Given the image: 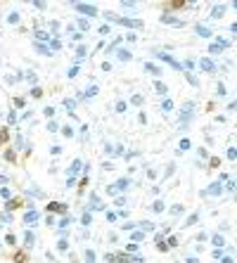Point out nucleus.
I'll return each instance as SVG.
<instances>
[{"label": "nucleus", "instance_id": "cd10ccee", "mask_svg": "<svg viewBox=\"0 0 237 263\" xmlns=\"http://www.w3.org/2000/svg\"><path fill=\"white\" fill-rule=\"evenodd\" d=\"M213 244H216V247H223V235H213Z\"/></svg>", "mask_w": 237, "mask_h": 263}, {"label": "nucleus", "instance_id": "37998d69", "mask_svg": "<svg viewBox=\"0 0 237 263\" xmlns=\"http://www.w3.org/2000/svg\"><path fill=\"white\" fill-rule=\"evenodd\" d=\"M24 104H26L24 97H17V100H14V107H24Z\"/></svg>", "mask_w": 237, "mask_h": 263}, {"label": "nucleus", "instance_id": "864d4df0", "mask_svg": "<svg viewBox=\"0 0 237 263\" xmlns=\"http://www.w3.org/2000/svg\"><path fill=\"white\" fill-rule=\"evenodd\" d=\"M5 242H7V244H17V237H14V235H7Z\"/></svg>", "mask_w": 237, "mask_h": 263}, {"label": "nucleus", "instance_id": "473e14b6", "mask_svg": "<svg viewBox=\"0 0 237 263\" xmlns=\"http://www.w3.org/2000/svg\"><path fill=\"white\" fill-rule=\"evenodd\" d=\"M69 225H71V218H62V220H59V227H62V230H66Z\"/></svg>", "mask_w": 237, "mask_h": 263}, {"label": "nucleus", "instance_id": "7c9ffc66", "mask_svg": "<svg viewBox=\"0 0 237 263\" xmlns=\"http://www.w3.org/2000/svg\"><path fill=\"white\" fill-rule=\"evenodd\" d=\"M62 135H64V137H74V130H71L69 126H64V128H62Z\"/></svg>", "mask_w": 237, "mask_h": 263}, {"label": "nucleus", "instance_id": "a878e982", "mask_svg": "<svg viewBox=\"0 0 237 263\" xmlns=\"http://www.w3.org/2000/svg\"><path fill=\"white\" fill-rule=\"evenodd\" d=\"M81 223H83V225H90V223H93V216H90V213L85 211V213H83V218H81Z\"/></svg>", "mask_w": 237, "mask_h": 263}, {"label": "nucleus", "instance_id": "e433bc0d", "mask_svg": "<svg viewBox=\"0 0 237 263\" xmlns=\"http://www.w3.org/2000/svg\"><path fill=\"white\" fill-rule=\"evenodd\" d=\"M197 220H199V213H192V216L187 218V223H185V225H194Z\"/></svg>", "mask_w": 237, "mask_h": 263}, {"label": "nucleus", "instance_id": "bf43d9fd", "mask_svg": "<svg viewBox=\"0 0 237 263\" xmlns=\"http://www.w3.org/2000/svg\"><path fill=\"white\" fill-rule=\"evenodd\" d=\"M114 204H116V206H126V199H123V197H119V199H116Z\"/></svg>", "mask_w": 237, "mask_h": 263}, {"label": "nucleus", "instance_id": "6ab92c4d", "mask_svg": "<svg viewBox=\"0 0 237 263\" xmlns=\"http://www.w3.org/2000/svg\"><path fill=\"white\" fill-rule=\"evenodd\" d=\"M19 19H22V14H19V12H10V17H7V22H10V24H17Z\"/></svg>", "mask_w": 237, "mask_h": 263}, {"label": "nucleus", "instance_id": "6e6d98bb", "mask_svg": "<svg viewBox=\"0 0 237 263\" xmlns=\"http://www.w3.org/2000/svg\"><path fill=\"white\" fill-rule=\"evenodd\" d=\"M104 19H107V22H114V19H116V17H114L112 12H104Z\"/></svg>", "mask_w": 237, "mask_h": 263}, {"label": "nucleus", "instance_id": "0eeeda50", "mask_svg": "<svg viewBox=\"0 0 237 263\" xmlns=\"http://www.w3.org/2000/svg\"><path fill=\"white\" fill-rule=\"evenodd\" d=\"M194 31H197V36H202V38H209V36H211V29H209V26H204V24H197V26H194Z\"/></svg>", "mask_w": 237, "mask_h": 263}, {"label": "nucleus", "instance_id": "a19ab883", "mask_svg": "<svg viewBox=\"0 0 237 263\" xmlns=\"http://www.w3.org/2000/svg\"><path fill=\"white\" fill-rule=\"evenodd\" d=\"M154 211H157V213L164 211V202H154Z\"/></svg>", "mask_w": 237, "mask_h": 263}, {"label": "nucleus", "instance_id": "f704fd0d", "mask_svg": "<svg viewBox=\"0 0 237 263\" xmlns=\"http://www.w3.org/2000/svg\"><path fill=\"white\" fill-rule=\"evenodd\" d=\"M48 130H52V133H57V130H59V126H57V121H50V123H48Z\"/></svg>", "mask_w": 237, "mask_h": 263}, {"label": "nucleus", "instance_id": "412c9836", "mask_svg": "<svg viewBox=\"0 0 237 263\" xmlns=\"http://www.w3.org/2000/svg\"><path fill=\"white\" fill-rule=\"evenodd\" d=\"M85 52H88L85 45H78V47H76V59H83V57H85Z\"/></svg>", "mask_w": 237, "mask_h": 263}, {"label": "nucleus", "instance_id": "c756f323", "mask_svg": "<svg viewBox=\"0 0 237 263\" xmlns=\"http://www.w3.org/2000/svg\"><path fill=\"white\" fill-rule=\"evenodd\" d=\"M57 249H59V251H66V249H69V244H66V239H59V242H57Z\"/></svg>", "mask_w": 237, "mask_h": 263}, {"label": "nucleus", "instance_id": "9d476101", "mask_svg": "<svg viewBox=\"0 0 237 263\" xmlns=\"http://www.w3.org/2000/svg\"><path fill=\"white\" fill-rule=\"evenodd\" d=\"M24 244H26V247H33V244H36V235H33L31 230L24 232Z\"/></svg>", "mask_w": 237, "mask_h": 263}, {"label": "nucleus", "instance_id": "b1692460", "mask_svg": "<svg viewBox=\"0 0 237 263\" xmlns=\"http://www.w3.org/2000/svg\"><path fill=\"white\" fill-rule=\"evenodd\" d=\"M114 261H116V263H131V256H128V254H121V256H116Z\"/></svg>", "mask_w": 237, "mask_h": 263}, {"label": "nucleus", "instance_id": "680f3d73", "mask_svg": "<svg viewBox=\"0 0 237 263\" xmlns=\"http://www.w3.org/2000/svg\"><path fill=\"white\" fill-rule=\"evenodd\" d=\"M7 183V178H5V175H0V185H5Z\"/></svg>", "mask_w": 237, "mask_h": 263}, {"label": "nucleus", "instance_id": "7ed1b4c3", "mask_svg": "<svg viewBox=\"0 0 237 263\" xmlns=\"http://www.w3.org/2000/svg\"><path fill=\"white\" fill-rule=\"evenodd\" d=\"M114 22H116V24H121V26H131V29H142V22H140V19H126V17H116Z\"/></svg>", "mask_w": 237, "mask_h": 263}, {"label": "nucleus", "instance_id": "4be33fe9", "mask_svg": "<svg viewBox=\"0 0 237 263\" xmlns=\"http://www.w3.org/2000/svg\"><path fill=\"white\" fill-rule=\"evenodd\" d=\"M119 59H121V62H128V59H131V52H128V50H119Z\"/></svg>", "mask_w": 237, "mask_h": 263}, {"label": "nucleus", "instance_id": "5701e85b", "mask_svg": "<svg viewBox=\"0 0 237 263\" xmlns=\"http://www.w3.org/2000/svg\"><path fill=\"white\" fill-rule=\"evenodd\" d=\"M50 47H52V50H62V40H59V38H52V40H50Z\"/></svg>", "mask_w": 237, "mask_h": 263}, {"label": "nucleus", "instance_id": "de8ad7c7", "mask_svg": "<svg viewBox=\"0 0 237 263\" xmlns=\"http://www.w3.org/2000/svg\"><path fill=\"white\" fill-rule=\"evenodd\" d=\"M41 95H43L41 88H33V90H31V97H41Z\"/></svg>", "mask_w": 237, "mask_h": 263}, {"label": "nucleus", "instance_id": "2eb2a0df", "mask_svg": "<svg viewBox=\"0 0 237 263\" xmlns=\"http://www.w3.org/2000/svg\"><path fill=\"white\" fill-rule=\"evenodd\" d=\"M154 90H157L159 95H166V93H168V88H166V85H164L161 81H157V83H154Z\"/></svg>", "mask_w": 237, "mask_h": 263}, {"label": "nucleus", "instance_id": "39448f33", "mask_svg": "<svg viewBox=\"0 0 237 263\" xmlns=\"http://www.w3.org/2000/svg\"><path fill=\"white\" fill-rule=\"evenodd\" d=\"M38 220H41V213L36 211V209H33V211H26V213H24V223H26V225H36Z\"/></svg>", "mask_w": 237, "mask_h": 263}, {"label": "nucleus", "instance_id": "aec40b11", "mask_svg": "<svg viewBox=\"0 0 237 263\" xmlns=\"http://www.w3.org/2000/svg\"><path fill=\"white\" fill-rule=\"evenodd\" d=\"M209 52H213V55H221V52H223V45H221V43H213V45L209 47Z\"/></svg>", "mask_w": 237, "mask_h": 263}, {"label": "nucleus", "instance_id": "79ce46f5", "mask_svg": "<svg viewBox=\"0 0 237 263\" xmlns=\"http://www.w3.org/2000/svg\"><path fill=\"white\" fill-rule=\"evenodd\" d=\"M140 225H142V230H154V225H152V223H147V220H142Z\"/></svg>", "mask_w": 237, "mask_h": 263}, {"label": "nucleus", "instance_id": "49530a36", "mask_svg": "<svg viewBox=\"0 0 237 263\" xmlns=\"http://www.w3.org/2000/svg\"><path fill=\"white\" fill-rule=\"evenodd\" d=\"M36 36H38L41 40H48V38H50V33H45V31H38V33H36Z\"/></svg>", "mask_w": 237, "mask_h": 263}, {"label": "nucleus", "instance_id": "423d86ee", "mask_svg": "<svg viewBox=\"0 0 237 263\" xmlns=\"http://www.w3.org/2000/svg\"><path fill=\"white\" fill-rule=\"evenodd\" d=\"M199 69L206 71V74H213V71H216V64H213L209 57H204V59H199Z\"/></svg>", "mask_w": 237, "mask_h": 263}, {"label": "nucleus", "instance_id": "e2e57ef3", "mask_svg": "<svg viewBox=\"0 0 237 263\" xmlns=\"http://www.w3.org/2000/svg\"><path fill=\"white\" fill-rule=\"evenodd\" d=\"M187 263H199V261H197V258L192 256V258H187Z\"/></svg>", "mask_w": 237, "mask_h": 263}, {"label": "nucleus", "instance_id": "1a4fd4ad", "mask_svg": "<svg viewBox=\"0 0 237 263\" xmlns=\"http://www.w3.org/2000/svg\"><path fill=\"white\" fill-rule=\"evenodd\" d=\"M161 22H164V24H173V26H180V24H183L180 19H175V17H168V14H161Z\"/></svg>", "mask_w": 237, "mask_h": 263}, {"label": "nucleus", "instance_id": "4468645a", "mask_svg": "<svg viewBox=\"0 0 237 263\" xmlns=\"http://www.w3.org/2000/svg\"><path fill=\"white\" fill-rule=\"evenodd\" d=\"M223 12H225V5H216V7L211 10V17H216V19H218V17H223Z\"/></svg>", "mask_w": 237, "mask_h": 263}, {"label": "nucleus", "instance_id": "3c124183", "mask_svg": "<svg viewBox=\"0 0 237 263\" xmlns=\"http://www.w3.org/2000/svg\"><path fill=\"white\" fill-rule=\"evenodd\" d=\"M187 81H190V83H192V85H197V83H199V81H197V76H194V74H187Z\"/></svg>", "mask_w": 237, "mask_h": 263}, {"label": "nucleus", "instance_id": "393cba45", "mask_svg": "<svg viewBox=\"0 0 237 263\" xmlns=\"http://www.w3.org/2000/svg\"><path fill=\"white\" fill-rule=\"evenodd\" d=\"M64 107H66V109H69V114H71V109L76 107V102L71 100V97H66V100H64Z\"/></svg>", "mask_w": 237, "mask_h": 263}, {"label": "nucleus", "instance_id": "4c0bfd02", "mask_svg": "<svg viewBox=\"0 0 237 263\" xmlns=\"http://www.w3.org/2000/svg\"><path fill=\"white\" fill-rule=\"evenodd\" d=\"M190 147H192L190 140H180V149H190Z\"/></svg>", "mask_w": 237, "mask_h": 263}, {"label": "nucleus", "instance_id": "a211bd4d", "mask_svg": "<svg viewBox=\"0 0 237 263\" xmlns=\"http://www.w3.org/2000/svg\"><path fill=\"white\" fill-rule=\"evenodd\" d=\"M19 204H22V202H19V199H10V202H7V204H5V209H7V213H10V211H12V209H17V206H19Z\"/></svg>", "mask_w": 237, "mask_h": 263}, {"label": "nucleus", "instance_id": "2f4dec72", "mask_svg": "<svg viewBox=\"0 0 237 263\" xmlns=\"http://www.w3.org/2000/svg\"><path fill=\"white\" fill-rule=\"evenodd\" d=\"M78 71H81L78 66H71V69H69V78H76V76H78Z\"/></svg>", "mask_w": 237, "mask_h": 263}, {"label": "nucleus", "instance_id": "a18cd8bd", "mask_svg": "<svg viewBox=\"0 0 237 263\" xmlns=\"http://www.w3.org/2000/svg\"><path fill=\"white\" fill-rule=\"evenodd\" d=\"M140 239H142V232H133V237H131V242L135 244V242H140Z\"/></svg>", "mask_w": 237, "mask_h": 263}, {"label": "nucleus", "instance_id": "f257e3e1", "mask_svg": "<svg viewBox=\"0 0 237 263\" xmlns=\"http://www.w3.org/2000/svg\"><path fill=\"white\" fill-rule=\"evenodd\" d=\"M128 187H131V180L128 178H119L114 185L107 187V192H109V195H116V192H123V190H128Z\"/></svg>", "mask_w": 237, "mask_h": 263}, {"label": "nucleus", "instance_id": "5fc2aeb1", "mask_svg": "<svg viewBox=\"0 0 237 263\" xmlns=\"http://www.w3.org/2000/svg\"><path fill=\"white\" fill-rule=\"evenodd\" d=\"M7 121H10V123H14V121H17V114H14V112H10V114H7Z\"/></svg>", "mask_w": 237, "mask_h": 263}, {"label": "nucleus", "instance_id": "f3484780", "mask_svg": "<svg viewBox=\"0 0 237 263\" xmlns=\"http://www.w3.org/2000/svg\"><path fill=\"white\" fill-rule=\"evenodd\" d=\"M36 52H41V55H50L48 45H43V43H38V40H36Z\"/></svg>", "mask_w": 237, "mask_h": 263}, {"label": "nucleus", "instance_id": "13d9d810", "mask_svg": "<svg viewBox=\"0 0 237 263\" xmlns=\"http://www.w3.org/2000/svg\"><path fill=\"white\" fill-rule=\"evenodd\" d=\"M24 258H26L24 254H17V256H14V261H17V263H24Z\"/></svg>", "mask_w": 237, "mask_h": 263}, {"label": "nucleus", "instance_id": "8fccbe9b", "mask_svg": "<svg viewBox=\"0 0 237 263\" xmlns=\"http://www.w3.org/2000/svg\"><path fill=\"white\" fill-rule=\"evenodd\" d=\"M5 159H7V161H14V152H12V149L5 152Z\"/></svg>", "mask_w": 237, "mask_h": 263}, {"label": "nucleus", "instance_id": "f03ea898", "mask_svg": "<svg viewBox=\"0 0 237 263\" xmlns=\"http://www.w3.org/2000/svg\"><path fill=\"white\" fill-rule=\"evenodd\" d=\"M74 7H76V12H81V14H85V17H97V7H95V5L74 3Z\"/></svg>", "mask_w": 237, "mask_h": 263}, {"label": "nucleus", "instance_id": "ddd939ff", "mask_svg": "<svg viewBox=\"0 0 237 263\" xmlns=\"http://www.w3.org/2000/svg\"><path fill=\"white\" fill-rule=\"evenodd\" d=\"M206 192H209V195H221V192H223V187H221V183H211Z\"/></svg>", "mask_w": 237, "mask_h": 263}, {"label": "nucleus", "instance_id": "20e7f679", "mask_svg": "<svg viewBox=\"0 0 237 263\" xmlns=\"http://www.w3.org/2000/svg\"><path fill=\"white\" fill-rule=\"evenodd\" d=\"M154 55H157L159 59H164V62H168V64H171V66L175 69V71H183V64H178V62H175V59H173L171 55H166V52H154Z\"/></svg>", "mask_w": 237, "mask_h": 263}, {"label": "nucleus", "instance_id": "9b49d317", "mask_svg": "<svg viewBox=\"0 0 237 263\" xmlns=\"http://www.w3.org/2000/svg\"><path fill=\"white\" fill-rule=\"evenodd\" d=\"M48 211H57V213H64V211H66V204H57V202H55V204H50V206H48Z\"/></svg>", "mask_w": 237, "mask_h": 263}, {"label": "nucleus", "instance_id": "bb28decb", "mask_svg": "<svg viewBox=\"0 0 237 263\" xmlns=\"http://www.w3.org/2000/svg\"><path fill=\"white\" fill-rule=\"evenodd\" d=\"M161 109H164V112H171V109H173V102H171V100H164Z\"/></svg>", "mask_w": 237, "mask_h": 263}, {"label": "nucleus", "instance_id": "09e8293b", "mask_svg": "<svg viewBox=\"0 0 237 263\" xmlns=\"http://www.w3.org/2000/svg\"><path fill=\"white\" fill-rule=\"evenodd\" d=\"M166 242H168V244H166V247H178V239H175V237H168Z\"/></svg>", "mask_w": 237, "mask_h": 263}, {"label": "nucleus", "instance_id": "6e6552de", "mask_svg": "<svg viewBox=\"0 0 237 263\" xmlns=\"http://www.w3.org/2000/svg\"><path fill=\"white\" fill-rule=\"evenodd\" d=\"M81 168H83V164H81V161L76 159L74 164H71V166H69V178H74V175H76V173H78Z\"/></svg>", "mask_w": 237, "mask_h": 263}, {"label": "nucleus", "instance_id": "0e129e2a", "mask_svg": "<svg viewBox=\"0 0 237 263\" xmlns=\"http://www.w3.org/2000/svg\"><path fill=\"white\" fill-rule=\"evenodd\" d=\"M223 263H232V258H230V256H225V258H223Z\"/></svg>", "mask_w": 237, "mask_h": 263}, {"label": "nucleus", "instance_id": "c85d7f7f", "mask_svg": "<svg viewBox=\"0 0 237 263\" xmlns=\"http://www.w3.org/2000/svg\"><path fill=\"white\" fill-rule=\"evenodd\" d=\"M116 218H119V213H114V211H107V220H109V223H116Z\"/></svg>", "mask_w": 237, "mask_h": 263}, {"label": "nucleus", "instance_id": "603ef678", "mask_svg": "<svg viewBox=\"0 0 237 263\" xmlns=\"http://www.w3.org/2000/svg\"><path fill=\"white\" fill-rule=\"evenodd\" d=\"M142 100H145L142 95H133V104H142Z\"/></svg>", "mask_w": 237, "mask_h": 263}, {"label": "nucleus", "instance_id": "052dcab7", "mask_svg": "<svg viewBox=\"0 0 237 263\" xmlns=\"http://www.w3.org/2000/svg\"><path fill=\"white\" fill-rule=\"evenodd\" d=\"M7 140V130H0V142H5Z\"/></svg>", "mask_w": 237, "mask_h": 263}, {"label": "nucleus", "instance_id": "ea45409f", "mask_svg": "<svg viewBox=\"0 0 237 263\" xmlns=\"http://www.w3.org/2000/svg\"><path fill=\"white\" fill-rule=\"evenodd\" d=\"M116 112H119V114L126 112V102H116Z\"/></svg>", "mask_w": 237, "mask_h": 263}, {"label": "nucleus", "instance_id": "4d7b16f0", "mask_svg": "<svg viewBox=\"0 0 237 263\" xmlns=\"http://www.w3.org/2000/svg\"><path fill=\"white\" fill-rule=\"evenodd\" d=\"M102 168H104V171H112L114 166H112V161H104V164H102Z\"/></svg>", "mask_w": 237, "mask_h": 263}, {"label": "nucleus", "instance_id": "58836bf2", "mask_svg": "<svg viewBox=\"0 0 237 263\" xmlns=\"http://www.w3.org/2000/svg\"><path fill=\"white\" fill-rule=\"evenodd\" d=\"M43 114H45L48 119H52V116H55V109H52V107H45V109H43Z\"/></svg>", "mask_w": 237, "mask_h": 263}, {"label": "nucleus", "instance_id": "c03bdc74", "mask_svg": "<svg viewBox=\"0 0 237 263\" xmlns=\"http://www.w3.org/2000/svg\"><path fill=\"white\" fill-rule=\"evenodd\" d=\"M76 24H78V29H83V31H88V22H85V19H78Z\"/></svg>", "mask_w": 237, "mask_h": 263}, {"label": "nucleus", "instance_id": "dca6fc26", "mask_svg": "<svg viewBox=\"0 0 237 263\" xmlns=\"http://www.w3.org/2000/svg\"><path fill=\"white\" fill-rule=\"evenodd\" d=\"M97 90H100L97 85H90V88H88V90H85V93H83L81 97H93V95H97Z\"/></svg>", "mask_w": 237, "mask_h": 263}, {"label": "nucleus", "instance_id": "f8f14e48", "mask_svg": "<svg viewBox=\"0 0 237 263\" xmlns=\"http://www.w3.org/2000/svg\"><path fill=\"white\" fill-rule=\"evenodd\" d=\"M145 71H150V74H154V76H159V74H161V69H159L157 64H152V62H147V64H145Z\"/></svg>", "mask_w": 237, "mask_h": 263}, {"label": "nucleus", "instance_id": "c9c22d12", "mask_svg": "<svg viewBox=\"0 0 237 263\" xmlns=\"http://www.w3.org/2000/svg\"><path fill=\"white\" fill-rule=\"evenodd\" d=\"M171 213H173V216H178V213H183V206H180V204L171 206Z\"/></svg>", "mask_w": 237, "mask_h": 263}, {"label": "nucleus", "instance_id": "72a5a7b5", "mask_svg": "<svg viewBox=\"0 0 237 263\" xmlns=\"http://www.w3.org/2000/svg\"><path fill=\"white\" fill-rule=\"evenodd\" d=\"M216 93H218V95H225V93H228V90H225V83H218V85H216Z\"/></svg>", "mask_w": 237, "mask_h": 263}]
</instances>
